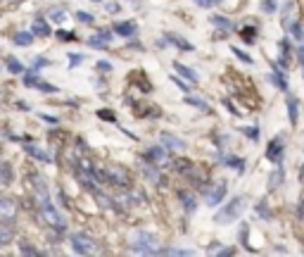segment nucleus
<instances>
[{
    "instance_id": "nucleus-1",
    "label": "nucleus",
    "mask_w": 304,
    "mask_h": 257,
    "mask_svg": "<svg viewBox=\"0 0 304 257\" xmlns=\"http://www.w3.org/2000/svg\"><path fill=\"white\" fill-rule=\"evenodd\" d=\"M245 205H247V198H242V195H238V198H233V200L228 202L226 207L219 212V215L214 217L216 224H228V222H235L238 217L245 212Z\"/></svg>"
},
{
    "instance_id": "nucleus-2",
    "label": "nucleus",
    "mask_w": 304,
    "mask_h": 257,
    "mask_svg": "<svg viewBox=\"0 0 304 257\" xmlns=\"http://www.w3.org/2000/svg\"><path fill=\"white\" fill-rule=\"evenodd\" d=\"M131 245H133V250L136 252H145V255L159 250L157 238L152 236V233H147V231H136L131 236Z\"/></svg>"
},
{
    "instance_id": "nucleus-3",
    "label": "nucleus",
    "mask_w": 304,
    "mask_h": 257,
    "mask_svg": "<svg viewBox=\"0 0 304 257\" xmlns=\"http://www.w3.org/2000/svg\"><path fill=\"white\" fill-rule=\"evenodd\" d=\"M71 248H74V252H79V255H93V252L97 250L95 241L90 236H86V233H74V236H71Z\"/></svg>"
},
{
    "instance_id": "nucleus-4",
    "label": "nucleus",
    "mask_w": 304,
    "mask_h": 257,
    "mask_svg": "<svg viewBox=\"0 0 304 257\" xmlns=\"http://www.w3.org/2000/svg\"><path fill=\"white\" fill-rule=\"evenodd\" d=\"M41 217L45 219V224H50V226H53V229L62 231L64 226H67V224H64V217L60 215V212H57V209L53 207L50 202H43V205H41Z\"/></svg>"
},
{
    "instance_id": "nucleus-5",
    "label": "nucleus",
    "mask_w": 304,
    "mask_h": 257,
    "mask_svg": "<svg viewBox=\"0 0 304 257\" xmlns=\"http://www.w3.org/2000/svg\"><path fill=\"white\" fill-rule=\"evenodd\" d=\"M223 195H226V183H216V186L207 193V205L209 207H216V205L223 200Z\"/></svg>"
},
{
    "instance_id": "nucleus-6",
    "label": "nucleus",
    "mask_w": 304,
    "mask_h": 257,
    "mask_svg": "<svg viewBox=\"0 0 304 257\" xmlns=\"http://www.w3.org/2000/svg\"><path fill=\"white\" fill-rule=\"evenodd\" d=\"M266 157H269L271 162H281V157H283V141L281 138L271 141L269 148H266Z\"/></svg>"
},
{
    "instance_id": "nucleus-7",
    "label": "nucleus",
    "mask_w": 304,
    "mask_h": 257,
    "mask_svg": "<svg viewBox=\"0 0 304 257\" xmlns=\"http://www.w3.org/2000/svg\"><path fill=\"white\" fill-rule=\"evenodd\" d=\"M173 69L179 72L183 79H188L190 84H200V74L195 69H190V67H186V64H181V62H173Z\"/></svg>"
},
{
    "instance_id": "nucleus-8",
    "label": "nucleus",
    "mask_w": 304,
    "mask_h": 257,
    "mask_svg": "<svg viewBox=\"0 0 304 257\" xmlns=\"http://www.w3.org/2000/svg\"><path fill=\"white\" fill-rule=\"evenodd\" d=\"M162 146H164L166 150H183V148H186V141L176 138L171 133H162Z\"/></svg>"
},
{
    "instance_id": "nucleus-9",
    "label": "nucleus",
    "mask_w": 304,
    "mask_h": 257,
    "mask_svg": "<svg viewBox=\"0 0 304 257\" xmlns=\"http://www.w3.org/2000/svg\"><path fill=\"white\" fill-rule=\"evenodd\" d=\"M110 41H112V34H110V31H97L93 38H88V43L93 45V48H105V45H107Z\"/></svg>"
},
{
    "instance_id": "nucleus-10",
    "label": "nucleus",
    "mask_w": 304,
    "mask_h": 257,
    "mask_svg": "<svg viewBox=\"0 0 304 257\" xmlns=\"http://www.w3.org/2000/svg\"><path fill=\"white\" fill-rule=\"evenodd\" d=\"M114 31H117L119 36H126V38H129V36L136 34V24H133V21H119V24H114Z\"/></svg>"
},
{
    "instance_id": "nucleus-11",
    "label": "nucleus",
    "mask_w": 304,
    "mask_h": 257,
    "mask_svg": "<svg viewBox=\"0 0 304 257\" xmlns=\"http://www.w3.org/2000/svg\"><path fill=\"white\" fill-rule=\"evenodd\" d=\"M31 34L34 36H50V27L45 19H36L34 27H31Z\"/></svg>"
},
{
    "instance_id": "nucleus-12",
    "label": "nucleus",
    "mask_w": 304,
    "mask_h": 257,
    "mask_svg": "<svg viewBox=\"0 0 304 257\" xmlns=\"http://www.w3.org/2000/svg\"><path fill=\"white\" fill-rule=\"evenodd\" d=\"M299 105L295 98H288V117H290V124H297V119H299V110H297Z\"/></svg>"
},
{
    "instance_id": "nucleus-13",
    "label": "nucleus",
    "mask_w": 304,
    "mask_h": 257,
    "mask_svg": "<svg viewBox=\"0 0 304 257\" xmlns=\"http://www.w3.org/2000/svg\"><path fill=\"white\" fill-rule=\"evenodd\" d=\"M150 160L157 162V165H164V162H166V148L164 146L152 148V150H150Z\"/></svg>"
},
{
    "instance_id": "nucleus-14",
    "label": "nucleus",
    "mask_w": 304,
    "mask_h": 257,
    "mask_svg": "<svg viewBox=\"0 0 304 257\" xmlns=\"http://www.w3.org/2000/svg\"><path fill=\"white\" fill-rule=\"evenodd\" d=\"M110 179L114 181V183H121V186H126V183H129V176H126V172H121L119 167H114L110 172Z\"/></svg>"
},
{
    "instance_id": "nucleus-15",
    "label": "nucleus",
    "mask_w": 304,
    "mask_h": 257,
    "mask_svg": "<svg viewBox=\"0 0 304 257\" xmlns=\"http://www.w3.org/2000/svg\"><path fill=\"white\" fill-rule=\"evenodd\" d=\"M7 69L12 72V74H24V64L19 62V60H17V57H7Z\"/></svg>"
},
{
    "instance_id": "nucleus-16",
    "label": "nucleus",
    "mask_w": 304,
    "mask_h": 257,
    "mask_svg": "<svg viewBox=\"0 0 304 257\" xmlns=\"http://www.w3.org/2000/svg\"><path fill=\"white\" fill-rule=\"evenodd\" d=\"M14 212H17V207H14V205H12L10 200H3V202H0V215H3V217H7V219H12Z\"/></svg>"
},
{
    "instance_id": "nucleus-17",
    "label": "nucleus",
    "mask_w": 304,
    "mask_h": 257,
    "mask_svg": "<svg viewBox=\"0 0 304 257\" xmlns=\"http://www.w3.org/2000/svg\"><path fill=\"white\" fill-rule=\"evenodd\" d=\"M14 43H17V45H31V43H34V34H29V31H19V34L14 36Z\"/></svg>"
},
{
    "instance_id": "nucleus-18",
    "label": "nucleus",
    "mask_w": 304,
    "mask_h": 257,
    "mask_svg": "<svg viewBox=\"0 0 304 257\" xmlns=\"http://www.w3.org/2000/svg\"><path fill=\"white\" fill-rule=\"evenodd\" d=\"M166 38H169L173 45H179V48H183V50H193V45H190L188 41H183L179 34H166Z\"/></svg>"
},
{
    "instance_id": "nucleus-19",
    "label": "nucleus",
    "mask_w": 304,
    "mask_h": 257,
    "mask_svg": "<svg viewBox=\"0 0 304 257\" xmlns=\"http://www.w3.org/2000/svg\"><path fill=\"white\" fill-rule=\"evenodd\" d=\"M186 103L193 105V107H197V110H202V112H209V103H205V100H200V98H190V96H188Z\"/></svg>"
},
{
    "instance_id": "nucleus-20",
    "label": "nucleus",
    "mask_w": 304,
    "mask_h": 257,
    "mask_svg": "<svg viewBox=\"0 0 304 257\" xmlns=\"http://www.w3.org/2000/svg\"><path fill=\"white\" fill-rule=\"evenodd\" d=\"M12 236H14V231L10 229V226H3V229H0V248L10 243V241H12Z\"/></svg>"
},
{
    "instance_id": "nucleus-21",
    "label": "nucleus",
    "mask_w": 304,
    "mask_h": 257,
    "mask_svg": "<svg viewBox=\"0 0 304 257\" xmlns=\"http://www.w3.org/2000/svg\"><path fill=\"white\" fill-rule=\"evenodd\" d=\"M181 200H183V207H186L188 212H193V209L197 207V200H195L193 195H188V193H181Z\"/></svg>"
},
{
    "instance_id": "nucleus-22",
    "label": "nucleus",
    "mask_w": 304,
    "mask_h": 257,
    "mask_svg": "<svg viewBox=\"0 0 304 257\" xmlns=\"http://www.w3.org/2000/svg\"><path fill=\"white\" fill-rule=\"evenodd\" d=\"M27 153H29V155H34V157H38V160H43V162H50V155H48V153H43V150H38L36 146H27Z\"/></svg>"
},
{
    "instance_id": "nucleus-23",
    "label": "nucleus",
    "mask_w": 304,
    "mask_h": 257,
    "mask_svg": "<svg viewBox=\"0 0 304 257\" xmlns=\"http://www.w3.org/2000/svg\"><path fill=\"white\" fill-rule=\"evenodd\" d=\"M271 81H273V84H276L281 90H288V81H285L283 72H276V74H271Z\"/></svg>"
},
{
    "instance_id": "nucleus-24",
    "label": "nucleus",
    "mask_w": 304,
    "mask_h": 257,
    "mask_svg": "<svg viewBox=\"0 0 304 257\" xmlns=\"http://www.w3.org/2000/svg\"><path fill=\"white\" fill-rule=\"evenodd\" d=\"M281 181H283V169H278V172L271 174V179H269V188H278V186H281Z\"/></svg>"
},
{
    "instance_id": "nucleus-25",
    "label": "nucleus",
    "mask_w": 304,
    "mask_h": 257,
    "mask_svg": "<svg viewBox=\"0 0 304 257\" xmlns=\"http://www.w3.org/2000/svg\"><path fill=\"white\" fill-rule=\"evenodd\" d=\"M212 21H214L216 27H221L223 31H231V29H233V24H231V19H226V17H212Z\"/></svg>"
},
{
    "instance_id": "nucleus-26",
    "label": "nucleus",
    "mask_w": 304,
    "mask_h": 257,
    "mask_svg": "<svg viewBox=\"0 0 304 257\" xmlns=\"http://www.w3.org/2000/svg\"><path fill=\"white\" fill-rule=\"evenodd\" d=\"M226 165H231L235 172H242V169H245V160H240V157H226Z\"/></svg>"
},
{
    "instance_id": "nucleus-27",
    "label": "nucleus",
    "mask_w": 304,
    "mask_h": 257,
    "mask_svg": "<svg viewBox=\"0 0 304 257\" xmlns=\"http://www.w3.org/2000/svg\"><path fill=\"white\" fill-rule=\"evenodd\" d=\"M50 19L55 21V24H62V21L67 19V14H64L62 10H50Z\"/></svg>"
},
{
    "instance_id": "nucleus-28",
    "label": "nucleus",
    "mask_w": 304,
    "mask_h": 257,
    "mask_svg": "<svg viewBox=\"0 0 304 257\" xmlns=\"http://www.w3.org/2000/svg\"><path fill=\"white\" fill-rule=\"evenodd\" d=\"M242 133H245V136H249L252 141L259 138V129H257V126H245V129H242Z\"/></svg>"
},
{
    "instance_id": "nucleus-29",
    "label": "nucleus",
    "mask_w": 304,
    "mask_h": 257,
    "mask_svg": "<svg viewBox=\"0 0 304 257\" xmlns=\"http://www.w3.org/2000/svg\"><path fill=\"white\" fill-rule=\"evenodd\" d=\"M76 19L83 21V24H93V21H95V17H93V14H88V12H76Z\"/></svg>"
},
{
    "instance_id": "nucleus-30",
    "label": "nucleus",
    "mask_w": 304,
    "mask_h": 257,
    "mask_svg": "<svg viewBox=\"0 0 304 257\" xmlns=\"http://www.w3.org/2000/svg\"><path fill=\"white\" fill-rule=\"evenodd\" d=\"M233 53H235V57H240L242 62H247V64H252V57H249L247 53H242L240 48H233Z\"/></svg>"
},
{
    "instance_id": "nucleus-31",
    "label": "nucleus",
    "mask_w": 304,
    "mask_h": 257,
    "mask_svg": "<svg viewBox=\"0 0 304 257\" xmlns=\"http://www.w3.org/2000/svg\"><path fill=\"white\" fill-rule=\"evenodd\" d=\"M262 7L266 10V12H276V0H264Z\"/></svg>"
},
{
    "instance_id": "nucleus-32",
    "label": "nucleus",
    "mask_w": 304,
    "mask_h": 257,
    "mask_svg": "<svg viewBox=\"0 0 304 257\" xmlns=\"http://www.w3.org/2000/svg\"><path fill=\"white\" fill-rule=\"evenodd\" d=\"M48 60H45V57H36L34 60V69H41V67H48Z\"/></svg>"
},
{
    "instance_id": "nucleus-33",
    "label": "nucleus",
    "mask_w": 304,
    "mask_h": 257,
    "mask_svg": "<svg viewBox=\"0 0 304 257\" xmlns=\"http://www.w3.org/2000/svg\"><path fill=\"white\" fill-rule=\"evenodd\" d=\"M290 31H292V36H295L297 41H302V38H304V31H302V27H290Z\"/></svg>"
},
{
    "instance_id": "nucleus-34",
    "label": "nucleus",
    "mask_w": 304,
    "mask_h": 257,
    "mask_svg": "<svg viewBox=\"0 0 304 257\" xmlns=\"http://www.w3.org/2000/svg\"><path fill=\"white\" fill-rule=\"evenodd\" d=\"M255 29H242V38H245V41H255Z\"/></svg>"
},
{
    "instance_id": "nucleus-35",
    "label": "nucleus",
    "mask_w": 304,
    "mask_h": 257,
    "mask_svg": "<svg viewBox=\"0 0 304 257\" xmlns=\"http://www.w3.org/2000/svg\"><path fill=\"white\" fill-rule=\"evenodd\" d=\"M57 36H60L62 41H74V38H76V36L69 34V31H57Z\"/></svg>"
},
{
    "instance_id": "nucleus-36",
    "label": "nucleus",
    "mask_w": 304,
    "mask_h": 257,
    "mask_svg": "<svg viewBox=\"0 0 304 257\" xmlns=\"http://www.w3.org/2000/svg\"><path fill=\"white\" fill-rule=\"evenodd\" d=\"M83 62V55H69V64L71 67H76V64Z\"/></svg>"
},
{
    "instance_id": "nucleus-37",
    "label": "nucleus",
    "mask_w": 304,
    "mask_h": 257,
    "mask_svg": "<svg viewBox=\"0 0 304 257\" xmlns=\"http://www.w3.org/2000/svg\"><path fill=\"white\" fill-rule=\"evenodd\" d=\"M145 174H147V176H150L152 181H159V174H157V169H150V167H147V169H145Z\"/></svg>"
},
{
    "instance_id": "nucleus-38",
    "label": "nucleus",
    "mask_w": 304,
    "mask_h": 257,
    "mask_svg": "<svg viewBox=\"0 0 304 257\" xmlns=\"http://www.w3.org/2000/svg\"><path fill=\"white\" fill-rule=\"evenodd\" d=\"M292 7H295V5H292V3H288V7H285V12H288V14H290L292 12ZM285 27H290V17H285Z\"/></svg>"
},
{
    "instance_id": "nucleus-39",
    "label": "nucleus",
    "mask_w": 304,
    "mask_h": 257,
    "mask_svg": "<svg viewBox=\"0 0 304 257\" xmlns=\"http://www.w3.org/2000/svg\"><path fill=\"white\" fill-rule=\"evenodd\" d=\"M195 3H197L200 7H212L214 5V0H195Z\"/></svg>"
},
{
    "instance_id": "nucleus-40",
    "label": "nucleus",
    "mask_w": 304,
    "mask_h": 257,
    "mask_svg": "<svg viewBox=\"0 0 304 257\" xmlns=\"http://www.w3.org/2000/svg\"><path fill=\"white\" fill-rule=\"evenodd\" d=\"M97 69H103V72H110V69H112V64H110V62H97Z\"/></svg>"
},
{
    "instance_id": "nucleus-41",
    "label": "nucleus",
    "mask_w": 304,
    "mask_h": 257,
    "mask_svg": "<svg viewBox=\"0 0 304 257\" xmlns=\"http://www.w3.org/2000/svg\"><path fill=\"white\" fill-rule=\"evenodd\" d=\"M171 255H193V250H169Z\"/></svg>"
},
{
    "instance_id": "nucleus-42",
    "label": "nucleus",
    "mask_w": 304,
    "mask_h": 257,
    "mask_svg": "<svg viewBox=\"0 0 304 257\" xmlns=\"http://www.w3.org/2000/svg\"><path fill=\"white\" fill-rule=\"evenodd\" d=\"M107 12H119V5H114V3H107Z\"/></svg>"
},
{
    "instance_id": "nucleus-43",
    "label": "nucleus",
    "mask_w": 304,
    "mask_h": 257,
    "mask_svg": "<svg viewBox=\"0 0 304 257\" xmlns=\"http://www.w3.org/2000/svg\"><path fill=\"white\" fill-rule=\"evenodd\" d=\"M299 57H302V60H304V48H302V50H299Z\"/></svg>"
},
{
    "instance_id": "nucleus-44",
    "label": "nucleus",
    "mask_w": 304,
    "mask_h": 257,
    "mask_svg": "<svg viewBox=\"0 0 304 257\" xmlns=\"http://www.w3.org/2000/svg\"><path fill=\"white\" fill-rule=\"evenodd\" d=\"M216 3H223V0H214V5H216Z\"/></svg>"
},
{
    "instance_id": "nucleus-45",
    "label": "nucleus",
    "mask_w": 304,
    "mask_h": 257,
    "mask_svg": "<svg viewBox=\"0 0 304 257\" xmlns=\"http://www.w3.org/2000/svg\"><path fill=\"white\" fill-rule=\"evenodd\" d=\"M93 3H103V0H93Z\"/></svg>"
},
{
    "instance_id": "nucleus-46",
    "label": "nucleus",
    "mask_w": 304,
    "mask_h": 257,
    "mask_svg": "<svg viewBox=\"0 0 304 257\" xmlns=\"http://www.w3.org/2000/svg\"><path fill=\"white\" fill-rule=\"evenodd\" d=\"M302 179H304V169H302Z\"/></svg>"
}]
</instances>
